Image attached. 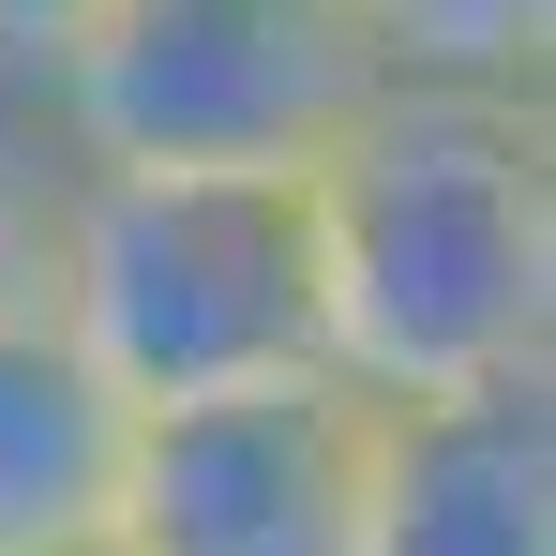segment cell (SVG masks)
<instances>
[{"label":"cell","mask_w":556,"mask_h":556,"mask_svg":"<svg viewBox=\"0 0 556 556\" xmlns=\"http://www.w3.org/2000/svg\"><path fill=\"white\" fill-rule=\"evenodd\" d=\"M46 226H61V136H46V105L0 91V316L46 301Z\"/></svg>","instance_id":"ba28073f"},{"label":"cell","mask_w":556,"mask_h":556,"mask_svg":"<svg viewBox=\"0 0 556 556\" xmlns=\"http://www.w3.org/2000/svg\"><path fill=\"white\" fill-rule=\"evenodd\" d=\"M346 496H362V406L331 376H271L136 421L105 556H346Z\"/></svg>","instance_id":"277c9868"},{"label":"cell","mask_w":556,"mask_h":556,"mask_svg":"<svg viewBox=\"0 0 556 556\" xmlns=\"http://www.w3.org/2000/svg\"><path fill=\"white\" fill-rule=\"evenodd\" d=\"M376 46V76L406 91H542L556 61V0H346Z\"/></svg>","instance_id":"52a82bcc"},{"label":"cell","mask_w":556,"mask_h":556,"mask_svg":"<svg viewBox=\"0 0 556 556\" xmlns=\"http://www.w3.org/2000/svg\"><path fill=\"white\" fill-rule=\"evenodd\" d=\"M30 316L136 421L316 376L301 181H105V166H61V226H46V301Z\"/></svg>","instance_id":"7a4b0ae2"},{"label":"cell","mask_w":556,"mask_h":556,"mask_svg":"<svg viewBox=\"0 0 556 556\" xmlns=\"http://www.w3.org/2000/svg\"><path fill=\"white\" fill-rule=\"evenodd\" d=\"M136 406L46 316H0V556H105Z\"/></svg>","instance_id":"8992f818"},{"label":"cell","mask_w":556,"mask_h":556,"mask_svg":"<svg viewBox=\"0 0 556 556\" xmlns=\"http://www.w3.org/2000/svg\"><path fill=\"white\" fill-rule=\"evenodd\" d=\"M76 30H91V0H0V91L30 105V91H46V61H61Z\"/></svg>","instance_id":"9c48e42d"},{"label":"cell","mask_w":556,"mask_h":556,"mask_svg":"<svg viewBox=\"0 0 556 556\" xmlns=\"http://www.w3.org/2000/svg\"><path fill=\"white\" fill-rule=\"evenodd\" d=\"M376 91L346 0H91L30 105L105 181H301Z\"/></svg>","instance_id":"3957f363"},{"label":"cell","mask_w":556,"mask_h":556,"mask_svg":"<svg viewBox=\"0 0 556 556\" xmlns=\"http://www.w3.org/2000/svg\"><path fill=\"white\" fill-rule=\"evenodd\" d=\"M346 556H556V376L362 406Z\"/></svg>","instance_id":"5b68a950"},{"label":"cell","mask_w":556,"mask_h":556,"mask_svg":"<svg viewBox=\"0 0 556 556\" xmlns=\"http://www.w3.org/2000/svg\"><path fill=\"white\" fill-rule=\"evenodd\" d=\"M316 376L346 406H437L556 376V121L542 91H391L301 166Z\"/></svg>","instance_id":"6da1fadb"}]
</instances>
